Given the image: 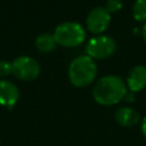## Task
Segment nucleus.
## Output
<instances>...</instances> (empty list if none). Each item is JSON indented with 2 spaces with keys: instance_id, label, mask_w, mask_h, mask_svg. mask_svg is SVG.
I'll list each match as a JSON object with an SVG mask.
<instances>
[{
  "instance_id": "nucleus-14",
  "label": "nucleus",
  "mask_w": 146,
  "mask_h": 146,
  "mask_svg": "<svg viewBox=\"0 0 146 146\" xmlns=\"http://www.w3.org/2000/svg\"><path fill=\"white\" fill-rule=\"evenodd\" d=\"M140 129H141V132L144 135V137L146 138V116L141 120V125H140Z\"/></svg>"
},
{
  "instance_id": "nucleus-13",
  "label": "nucleus",
  "mask_w": 146,
  "mask_h": 146,
  "mask_svg": "<svg viewBox=\"0 0 146 146\" xmlns=\"http://www.w3.org/2000/svg\"><path fill=\"white\" fill-rule=\"evenodd\" d=\"M13 74V65L10 62L1 59L0 60V78H6Z\"/></svg>"
},
{
  "instance_id": "nucleus-10",
  "label": "nucleus",
  "mask_w": 146,
  "mask_h": 146,
  "mask_svg": "<svg viewBox=\"0 0 146 146\" xmlns=\"http://www.w3.org/2000/svg\"><path fill=\"white\" fill-rule=\"evenodd\" d=\"M57 46V42L54 38V34L50 33H41L35 39V47L38 51L42 54L51 52Z\"/></svg>"
},
{
  "instance_id": "nucleus-4",
  "label": "nucleus",
  "mask_w": 146,
  "mask_h": 146,
  "mask_svg": "<svg viewBox=\"0 0 146 146\" xmlns=\"http://www.w3.org/2000/svg\"><path fill=\"white\" fill-rule=\"evenodd\" d=\"M116 50L115 40L106 34L92 36L86 46V55L92 59H105L111 57Z\"/></svg>"
},
{
  "instance_id": "nucleus-9",
  "label": "nucleus",
  "mask_w": 146,
  "mask_h": 146,
  "mask_svg": "<svg viewBox=\"0 0 146 146\" xmlns=\"http://www.w3.org/2000/svg\"><path fill=\"white\" fill-rule=\"evenodd\" d=\"M115 121L122 127H133L139 123L140 116L139 113L129 106H121L115 111L114 114Z\"/></svg>"
},
{
  "instance_id": "nucleus-2",
  "label": "nucleus",
  "mask_w": 146,
  "mask_h": 146,
  "mask_svg": "<svg viewBox=\"0 0 146 146\" xmlns=\"http://www.w3.org/2000/svg\"><path fill=\"white\" fill-rule=\"evenodd\" d=\"M97 72L95 59L88 55H80L70 63L67 73L68 80L74 87L86 88L95 81Z\"/></svg>"
},
{
  "instance_id": "nucleus-11",
  "label": "nucleus",
  "mask_w": 146,
  "mask_h": 146,
  "mask_svg": "<svg viewBox=\"0 0 146 146\" xmlns=\"http://www.w3.org/2000/svg\"><path fill=\"white\" fill-rule=\"evenodd\" d=\"M132 16L137 22H146V0H136L133 2Z\"/></svg>"
},
{
  "instance_id": "nucleus-7",
  "label": "nucleus",
  "mask_w": 146,
  "mask_h": 146,
  "mask_svg": "<svg viewBox=\"0 0 146 146\" xmlns=\"http://www.w3.org/2000/svg\"><path fill=\"white\" fill-rule=\"evenodd\" d=\"M19 99V90L13 82L0 79V105L6 107H14Z\"/></svg>"
},
{
  "instance_id": "nucleus-1",
  "label": "nucleus",
  "mask_w": 146,
  "mask_h": 146,
  "mask_svg": "<svg viewBox=\"0 0 146 146\" xmlns=\"http://www.w3.org/2000/svg\"><path fill=\"white\" fill-rule=\"evenodd\" d=\"M128 92L125 81L114 74L102 76L92 88V96L97 104L102 106L115 105L124 99Z\"/></svg>"
},
{
  "instance_id": "nucleus-3",
  "label": "nucleus",
  "mask_w": 146,
  "mask_h": 146,
  "mask_svg": "<svg viewBox=\"0 0 146 146\" xmlns=\"http://www.w3.org/2000/svg\"><path fill=\"white\" fill-rule=\"evenodd\" d=\"M57 44L65 48L79 47L86 40V30L78 22H63L54 31Z\"/></svg>"
},
{
  "instance_id": "nucleus-5",
  "label": "nucleus",
  "mask_w": 146,
  "mask_h": 146,
  "mask_svg": "<svg viewBox=\"0 0 146 146\" xmlns=\"http://www.w3.org/2000/svg\"><path fill=\"white\" fill-rule=\"evenodd\" d=\"M13 74L22 81H33L40 74V64L31 56H19L11 62Z\"/></svg>"
},
{
  "instance_id": "nucleus-15",
  "label": "nucleus",
  "mask_w": 146,
  "mask_h": 146,
  "mask_svg": "<svg viewBox=\"0 0 146 146\" xmlns=\"http://www.w3.org/2000/svg\"><path fill=\"white\" fill-rule=\"evenodd\" d=\"M141 34H143V38H144V40H145V42H146V23L144 24V26H143V29H141Z\"/></svg>"
},
{
  "instance_id": "nucleus-8",
  "label": "nucleus",
  "mask_w": 146,
  "mask_h": 146,
  "mask_svg": "<svg viewBox=\"0 0 146 146\" xmlns=\"http://www.w3.org/2000/svg\"><path fill=\"white\" fill-rule=\"evenodd\" d=\"M125 83L129 91L131 92L141 91L146 87V66L144 65L133 66L128 73Z\"/></svg>"
},
{
  "instance_id": "nucleus-12",
  "label": "nucleus",
  "mask_w": 146,
  "mask_h": 146,
  "mask_svg": "<svg viewBox=\"0 0 146 146\" xmlns=\"http://www.w3.org/2000/svg\"><path fill=\"white\" fill-rule=\"evenodd\" d=\"M122 0H106L105 3V8L110 14H114L117 13L119 10L122 9Z\"/></svg>"
},
{
  "instance_id": "nucleus-6",
  "label": "nucleus",
  "mask_w": 146,
  "mask_h": 146,
  "mask_svg": "<svg viewBox=\"0 0 146 146\" xmlns=\"http://www.w3.org/2000/svg\"><path fill=\"white\" fill-rule=\"evenodd\" d=\"M111 23V14L106 10L105 7H95L92 8L87 18H86V25L89 32H91L95 35L103 34Z\"/></svg>"
}]
</instances>
